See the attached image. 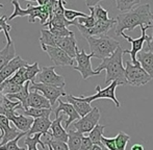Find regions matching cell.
<instances>
[{
  "label": "cell",
  "mask_w": 153,
  "mask_h": 150,
  "mask_svg": "<svg viewBox=\"0 0 153 150\" xmlns=\"http://www.w3.org/2000/svg\"><path fill=\"white\" fill-rule=\"evenodd\" d=\"M6 21H7V17L6 16L0 17V28L2 29V31H3L7 42H12V39L10 37V29H12V26H10Z\"/></svg>",
  "instance_id": "cell-40"
},
{
  "label": "cell",
  "mask_w": 153,
  "mask_h": 150,
  "mask_svg": "<svg viewBox=\"0 0 153 150\" xmlns=\"http://www.w3.org/2000/svg\"><path fill=\"white\" fill-rule=\"evenodd\" d=\"M56 47L61 48L62 51H65V52L71 57V59H74L77 50H78L75 35H72V36H70V37H66V38H57Z\"/></svg>",
  "instance_id": "cell-18"
},
{
  "label": "cell",
  "mask_w": 153,
  "mask_h": 150,
  "mask_svg": "<svg viewBox=\"0 0 153 150\" xmlns=\"http://www.w3.org/2000/svg\"><path fill=\"white\" fill-rule=\"evenodd\" d=\"M33 120L30 117H25L23 115H18V114H15L12 118L10 119V122H12L13 125L17 128L20 132H28L30 129L32 123H33Z\"/></svg>",
  "instance_id": "cell-24"
},
{
  "label": "cell",
  "mask_w": 153,
  "mask_h": 150,
  "mask_svg": "<svg viewBox=\"0 0 153 150\" xmlns=\"http://www.w3.org/2000/svg\"><path fill=\"white\" fill-rule=\"evenodd\" d=\"M152 24L150 4L146 3L143 5H137L130 12L122 13L116 17L115 35L120 37L125 29L131 31L137 26H146L152 28Z\"/></svg>",
  "instance_id": "cell-1"
},
{
  "label": "cell",
  "mask_w": 153,
  "mask_h": 150,
  "mask_svg": "<svg viewBox=\"0 0 153 150\" xmlns=\"http://www.w3.org/2000/svg\"><path fill=\"white\" fill-rule=\"evenodd\" d=\"M20 134L21 132L10 124L7 118L0 115V146L13 141Z\"/></svg>",
  "instance_id": "cell-14"
},
{
  "label": "cell",
  "mask_w": 153,
  "mask_h": 150,
  "mask_svg": "<svg viewBox=\"0 0 153 150\" xmlns=\"http://www.w3.org/2000/svg\"><path fill=\"white\" fill-rule=\"evenodd\" d=\"M29 90H30V91H36L38 93H40L41 95L44 96L49 101L51 106L54 105L55 102L59 99V97H62V96H67V93L64 88L44 85V83L34 82V81H31L30 82Z\"/></svg>",
  "instance_id": "cell-5"
},
{
  "label": "cell",
  "mask_w": 153,
  "mask_h": 150,
  "mask_svg": "<svg viewBox=\"0 0 153 150\" xmlns=\"http://www.w3.org/2000/svg\"><path fill=\"white\" fill-rule=\"evenodd\" d=\"M22 87L23 85L13 83L6 79V80H4L3 82L0 85V94H2V95H4V96L13 95V94L18 93V92L22 89Z\"/></svg>",
  "instance_id": "cell-29"
},
{
  "label": "cell",
  "mask_w": 153,
  "mask_h": 150,
  "mask_svg": "<svg viewBox=\"0 0 153 150\" xmlns=\"http://www.w3.org/2000/svg\"><path fill=\"white\" fill-rule=\"evenodd\" d=\"M57 101H59V106H57L54 111L55 117L56 118L59 117V113H62V112L64 113L65 115L68 116V120L65 122V127H64L65 129H66V128H68L69 126H70V124L72 123V122L77 121L80 117H79V115L76 113V111L74 110V108H73L70 103H68V102H64L61 99H59Z\"/></svg>",
  "instance_id": "cell-17"
},
{
  "label": "cell",
  "mask_w": 153,
  "mask_h": 150,
  "mask_svg": "<svg viewBox=\"0 0 153 150\" xmlns=\"http://www.w3.org/2000/svg\"><path fill=\"white\" fill-rule=\"evenodd\" d=\"M24 136H26V132H21L16 139L5 143L4 145H1V146H0V150H26L25 148H22V147L18 146V143H19V141H20V139L23 138Z\"/></svg>",
  "instance_id": "cell-34"
},
{
  "label": "cell",
  "mask_w": 153,
  "mask_h": 150,
  "mask_svg": "<svg viewBox=\"0 0 153 150\" xmlns=\"http://www.w3.org/2000/svg\"><path fill=\"white\" fill-rule=\"evenodd\" d=\"M48 30L56 38H66V37H70V36L74 35V33L69 30L67 27H62V28H49Z\"/></svg>",
  "instance_id": "cell-41"
},
{
  "label": "cell",
  "mask_w": 153,
  "mask_h": 150,
  "mask_svg": "<svg viewBox=\"0 0 153 150\" xmlns=\"http://www.w3.org/2000/svg\"><path fill=\"white\" fill-rule=\"evenodd\" d=\"M88 15L85 14V13L78 12V10H67L65 8L64 10V17L67 21H70V22H73L75 19L77 18H85Z\"/></svg>",
  "instance_id": "cell-38"
},
{
  "label": "cell",
  "mask_w": 153,
  "mask_h": 150,
  "mask_svg": "<svg viewBox=\"0 0 153 150\" xmlns=\"http://www.w3.org/2000/svg\"><path fill=\"white\" fill-rule=\"evenodd\" d=\"M22 108L20 102L10 101L6 98V96L0 94V115L6 117L8 120L16 114V110Z\"/></svg>",
  "instance_id": "cell-20"
},
{
  "label": "cell",
  "mask_w": 153,
  "mask_h": 150,
  "mask_svg": "<svg viewBox=\"0 0 153 150\" xmlns=\"http://www.w3.org/2000/svg\"><path fill=\"white\" fill-rule=\"evenodd\" d=\"M93 147L92 141L89 139V137H82V140H81L80 144V149L79 150H91Z\"/></svg>",
  "instance_id": "cell-43"
},
{
  "label": "cell",
  "mask_w": 153,
  "mask_h": 150,
  "mask_svg": "<svg viewBox=\"0 0 153 150\" xmlns=\"http://www.w3.org/2000/svg\"><path fill=\"white\" fill-rule=\"evenodd\" d=\"M137 61L146 73L153 78V52L142 49L137 54Z\"/></svg>",
  "instance_id": "cell-22"
},
{
  "label": "cell",
  "mask_w": 153,
  "mask_h": 150,
  "mask_svg": "<svg viewBox=\"0 0 153 150\" xmlns=\"http://www.w3.org/2000/svg\"><path fill=\"white\" fill-rule=\"evenodd\" d=\"M117 8L122 13L130 12L137 5H140V0H117Z\"/></svg>",
  "instance_id": "cell-33"
},
{
  "label": "cell",
  "mask_w": 153,
  "mask_h": 150,
  "mask_svg": "<svg viewBox=\"0 0 153 150\" xmlns=\"http://www.w3.org/2000/svg\"><path fill=\"white\" fill-rule=\"evenodd\" d=\"M64 115H59L57 118H55V120L51 121V126L48 134L49 138L53 139V140L67 143L68 142V132L66 131V129L62 125V121L64 120Z\"/></svg>",
  "instance_id": "cell-16"
},
{
  "label": "cell",
  "mask_w": 153,
  "mask_h": 150,
  "mask_svg": "<svg viewBox=\"0 0 153 150\" xmlns=\"http://www.w3.org/2000/svg\"><path fill=\"white\" fill-rule=\"evenodd\" d=\"M151 14H152V15H153V13H151Z\"/></svg>",
  "instance_id": "cell-50"
},
{
  "label": "cell",
  "mask_w": 153,
  "mask_h": 150,
  "mask_svg": "<svg viewBox=\"0 0 153 150\" xmlns=\"http://www.w3.org/2000/svg\"><path fill=\"white\" fill-rule=\"evenodd\" d=\"M29 85H30V81H26V82L23 85L22 89L16 94H13V95H7L6 98L10 99V101L12 100H16V101L20 102L21 105H22V108L25 106L27 101V98H28L29 95Z\"/></svg>",
  "instance_id": "cell-26"
},
{
  "label": "cell",
  "mask_w": 153,
  "mask_h": 150,
  "mask_svg": "<svg viewBox=\"0 0 153 150\" xmlns=\"http://www.w3.org/2000/svg\"><path fill=\"white\" fill-rule=\"evenodd\" d=\"M44 143L46 146H50L53 150H69L67 143L61 142V141H55L51 138H47Z\"/></svg>",
  "instance_id": "cell-39"
},
{
  "label": "cell",
  "mask_w": 153,
  "mask_h": 150,
  "mask_svg": "<svg viewBox=\"0 0 153 150\" xmlns=\"http://www.w3.org/2000/svg\"><path fill=\"white\" fill-rule=\"evenodd\" d=\"M47 147H48V149H49V150H53L52 148H51V147H50V146H47Z\"/></svg>",
  "instance_id": "cell-48"
},
{
  "label": "cell",
  "mask_w": 153,
  "mask_h": 150,
  "mask_svg": "<svg viewBox=\"0 0 153 150\" xmlns=\"http://www.w3.org/2000/svg\"><path fill=\"white\" fill-rule=\"evenodd\" d=\"M41 137H42L41 134H36L33 136H26V138L24 140V144L27 146L26 150H39L36 148V145L38 144H40L43 147V149L46 148L45 143L41 141Z\"/></svg>",
  "instance_id": "cell-31"
},
{
  "label": "cell",
  "mask_w": 153,
  "mask_h": 150,
  "mask_svg": "<svg viewBox=\"0 0 153 150\" xmlns=\"http://www.w3.org/2000/svg\"><path fill=\"white\" fill-rule=\"evenodd\" d=\"M107 125H99L97 124L94 128L89 132V139L92 141L93 145H97V146L102 147V143H101V138L103 136V130L105 129Z\"/></svg>",
  "instance_id": "cell-28"
},
{
  "label": "cell",
  "mask_w": 153,
  "mask_h": 150,
  "mask_svg": "<svg viewBox=\"0 0 153 150\" xmlns=\"http://www.w3.org/2000/svg\"><path fill=\"white\" fill-rule=\"evenodd\" d=\"M123 54H125V49H123L120 45L111 56L102 59V63L94 70L99 74L102 70L106 71L105 83L118 81L119 85H127L125 78V67L123 66Z\"/></svg>",
  "instance_id": "cell-2"
},
{
  "label": "cell",
  "mask_w": 153,
  "mask_h": 150,
  "mask_svg": "<svg viewBox=\"0 0 153 150\" xmlns=\"http://www.w3.org/2000/svg\"><path fill=\"white\" fill-rule=\"evenodd\" d=\"M114 25H116V19H114V18L108 19L107 21L97 20L96 22H95V25L92 28H85V26L78 24V23H76V21H75V26L78 28L81 36L85 39L89 38V37H101V36H106V33L113 28Z\"/></svg>",
  "instance_id": "cell-6"
},
{
  "label": "cell",
  "mask_w": 153,
  "mask_h": 150,
  "mask_svg": "<svg viewBox=\"0 0 153 150\" xmlns=\"http://www.w3.org/2000/svg\"><path fill=\"white\" fill-rule=\"evenodd\" d=\"M16 56V48L14 42H7L3 49L0 50V70L7 65L14 57Z\"/></svg>",
  "instance_id": "cell-25"
},
{
  "label": "cell",
  "mask_w": 153,
  "mask_h": 150,
  "mask_svg": "<svg viewBox=\"0 0 153 150\" xmlns=\"http://www.w3.org/2000/svg\"><path fill=\"white\" fill-rule=\"evenodd\" d=\"M13 5H14V13L10 15V17H7V20L12 21L13 19L17 18V17H25L28 16L29 19L28 21L30 23H33L36 21V18H40V15L42 13V6L40 5H30V3L28 2V7L26 10L22 8L20 6V3H19L17 0H14L12 1Z\"/></svg>",
  "instance_id": "cell-11"
},
{
  "label": "cell",
  "mask_w": 153,
  "mask_h": 150,
  "mask_svg": "<svg viewBox=\"0 0 153 150\" xmlns=\"http://www.w3.org/2000/svg\"><path fill=\"white\" fill-rule=\"evenodd\" d=\"M93 10H94V16L95 19L97 20H100V21H107L109 18L108 16V12H107L105 8H103L100 4H96V5L93 6Z\"/></svg>",
  "instance_id": "cell-36"
},
{
  "label": "cell",
  "mask_w": 153,
  "mask_h": 150,
  "mask_svg": "<svg viewBox=\"0 0 153 150\" xmlns=\"http://www.w3.org/2000/svg\"><path fill=\"white\" fill-rule=\"evenodd\" d=\"M140 27H141V29H142V36L137 39H132L131 37H129V36L125 35L124 33L121 35L122 37L124 39H126L129 43H131V49L130 50L125 49V53L130 54L131 64H133V65H139V63H137V54L143 49L144 45H145V43H146V39L148 37V35L146 33V30L149 29V27H146V26H140Z\"/></svg>",
  "instance_id": "cell-12"
},
{
  "label": "cell",
  "mask_w": 153,
  "mask_h": 150,
  "mask_svg": "<svg viewBox=\"0 0 153 150\" xmlns=\"http://www.w3.org/2000/svg\"><path fill=\"white\" fill-rule=\"evenodd\" d=\"M83 134H79L74 130H69L68 131V145L69 150H79L80 149L81 140H82Z\"/></svg>",
  "instance_id": "cell-27"
},
{
  "label": "cell",
  "mask_w": 153,
  "mask_h": 150,
  "mask_svg": "<svg viewBox=\"0 0 153 150\" xmlns=\"http://www.w3.org/2000/svg\"><path fill=\"white\" fill-rule=\"evenodd\" d=\"M51 126V121L49 118H36L33 120L29 131L26 136H33L36 134H41L42 136L46 137L49 132Z\"/></svg>",
  "instance_id": "cell-21"
},
{
  "label": "cell",
  "mask_w": 153,
  "mask_h": 150,
  "mask_svg": "<svg viewBox=\"0 0 153 150\" xmlns=\"http://www.w3.org/2000/svg\"><path fill=\"white\" fill-rule=\"evenodd\" d=\"M99 120H100V111L98 108H93L91 112L87 114L85 117L79 118L73 125H74V128L77 132L85 134L91 131L98 124Z\"/></svg>",
  "instance_id": "cell-9"
},
{
  "label": "cell",
  "mask_w": 153,
  "mask_h": 150,
  "mask_svg": "<svg viewBox=\"0 0 153 150\" xmlns=\"http://www.w3.org/2000/svg\"><path fill=\"white\" fill-rule=\"evenodd\" d=\"M0 7H3V4L0 3ZM0 16H1V13H0Z\"/></svg>",
  "instance_id": "cell-47"
},
{
  "label": "cell",
  "mask_w": 153,
  "mask_h": 150,
  "mask_svg": "<svg viewBox=\"0 0 153 150\" xmlns=\"http://www.w3.org/2000/svg\"><path fill=\"white\" fill-rule=\"evenodd\" d=\"M0 31H2V29H1V28H0Z\"/></svg>",
  "instance_id": "cell-49"
},
{
  "label": "cell",
  "mask_w": 153,
  "mask_h": 150,
  "mask_svg": "<svg viewBox=\"0 0 153 150\" xmlns=\"http://www.w3.org/2000/svg\"><path fill=\"white\" fill-rule=\"evenodd\" d=\"M27 65H28L27 61L23 59L20 55L15 56L7 65H5L1 70H0V85H1L4 80L10 78V76H13L15 72L18 71L20 68L26 67Z\"/></svg>",
  "instance_id": "cell-15"
},
{
  "label": "cell",
  "mask_w": 153,
  "mask_h": 150,
  "mask_svg": "<svg viewBox=\"0 0 153 150\" xmlns=\"http://www.w3.org/2000/svg\"><path fill=\"white\" fill-rule=\"evenodd\" d=\"M24 114L27 117H30L32 119L36 118H49L52 108H25Z\"/></svg>",
  "instance_id": "cell-30"
},
{
  "label": "cell",
  "mask_w": 153,
  "mask_h": 150,
  "mask_svg": "<svg viewBox=\"0 0 153 150\" xmlns=\"http://www.w3.org/2000/svg\"><path fill=\"white\" fill-rule=\"evenodd\" d=\"M51 108V105L49 103V101L44 97L43 95H41L40 93H38L36 91H29V95L27 98V101L25 106L23 108V110L25 108Z\"/></svg>",
  "instance_id": "cell-19"
},
{
  "label": "cell",
  "mask_w": 153,
  "mask_h": 150,
  "mask_svg": "<svg viewBox=\"0 0 153 150\" xmlns=\"http://www.w3.org/2000/svg\"><path fill=\"white\" fill-rule=\"evenodd\" d=\"M42 49L49 55L50 59L54 63V67L55 66H59V67L71 66V67H74V59H71L65 51H62L59 47L42 46Z\"/></svg>",
  "instance_id": "cell-13"
},
{
  "label": "cell",
  "mask_w": 153,
  "mask_h": 150,
  "mask_svg": "<svg viewBox=\"0 0 153 150\" xmlns=\"http://www.w3.org/2000/svg\"><path fill=\"white\" fill-rule=\"evenodd\" d=\"M85 40L88 41L93 56L100 59H104L111 56L116 49L120 46L119 41L114 40L108 36L89 37L85 38Z\"/></svg>",
  "instance_id": "cell-3"
},
{
  "label": "cell",
  "mask_w": 153,
  "mask_h": 150,
  "mask_svg": "<svg viewBox=\"0 0 153 150\" xmlns=\"http://www.w3.org/2000/svg\"><path fill=\"white\" fill-rule=\"evenodd\" d=\"M125 78L128 85L133 87H141L151 80V77L149 76L143 68L139 65H133L130 61L126 62L125 67Z\"/></svg>",
  "instance_id": "cell-4"
},
{
  "label": "cell",
  "mask_w": 153,
  "mask_h": 150,
  "mask_svg": "<svg viewBox=\"0 0 153 150\" xmlns=\"http://www.w3.org/2000/svg\"><path fill=\"white\" fill-rule=\"evenodd\" d=\"M38 76V80L40 83L44 85H54V87L64 88L66 82H65V77L62 75H59L55 72V67H43L41 68Z\"/></svg>",
  "instance_id": "cell-10"
},
{
  "label": "cell",
  "mask_w": 153,
  "mask_h": 150,
  "mask_svg": "<svg viewBox=\"0 0 153 150\" xmlns=\"http://www.w3.org/2000/svg\"><path fill=\"white\" fill-rule=\"evenodd\" d=\"M24 71H25V67L20 68L18 71L15 72L13 76H10V78H7V80L13 83H16V85H23L25 82H26L24 79Z\"/></svg>",
  "instance_id": "cell-37"
},
{
  "label": "cell",
  "mask_w": 153,
  "mask_h": 150,
  "mask_svg": "<svg viewBox=\"0 0 153 150\" xmlns=\"http://www.w3.org/2000/svg\"><path fill=\"white\" fill-rule=\"evenodd\" d=\"M130 140V136L127 134H125L124 131H119V134H117V137L115 138L116 142V147L117 150H125L127 146V143Z\"/></svg>",
  "instance_id": "cell-35"
},
{
  "label": "cell",
  "mask_w": 153,
  "mask_h": 150,
  "mask_svg": "<svg viewBox=\"0 0 153 150\" xmlns=\"http://www.w3.org/2000/svg\"><path fill=\"white\" fill-rule=\"evenodd\" d=\"M101 143H102V145H104L108 150H117L115 138H106V137L102 136V138H101Z\"/></svg>",
  "instance_id": "cell-42"
},
{
  "label": "cell",
  "mask_w": 153,
  "mask_h": 150,
  "mask_svg": "<svg viewBox=\"0 0 153 150\" xmlns=\"http://www.w3.org/2000/svg\"><path fill=\"white\" fill-rule=\"evenodd\" d=\"M151 19H152V22H153V15L152 14H151ZM152 29H153V24H152ZM145 44H146V46H145V48H144V50L153 52V33H152V37H149V36L147 37Z\"/></svg>",
  "instance_id": "cell-44"
},
{
  "label": "cell",
  "mask_w": 153,
  "mask_h": 150,
  "mask_svg": "<svg viewBox=\"0 0 153 150\" xmlns=\"http://www.w3.org/2000/svg\"><path fill=\"white\" fill-rule=\"evenodd\" d=\"M119 85V82L118 81H113L111 82L108 85H107L105 89H101L100 85H97L96 87V94L92 96H89V97H85V96H80V99L82 101L87 102V103H91L92 101L94 100H97V99H103V98H107V99H111L114 103L116 104L117 108H120L121 106V103L119 102V100L117 99L116 97V88Z\"/></svg>",
  "instance_id": "cell-8"
},
{
  "label": "cell",
  "mask_w": 153,
  "mask_h": 150,
  "mask_svg": "<svg viewBox=\"0 0 153 150\" xmlns=\"http://www.w3.org/2000/svg\"><path fill=\"white\" fill-rule=\"evenodd\" d=\"M130 150H144V146L141 144H134L132 147H131Z\"/></svg>",
  "instance_id": "cell-45"
},
{
  "label": "cell",
  "mask_w": 153,
  "mask_h": 150,
  "mask_svg": "<svg viewBox=\"0 0 153 150\" xmlns=\"http://www.w3.org/2000/svg\"><path fill=\"white\" fill-rule=\"evenodd\" d=\"M93 56L92 53L88 54L85 51V49H81V50H77L76 55H75V59L77 62V65L73 67V69L78 71L81 74L82 79H88L89 77L92 76H96L99 75V73L95 72L92 68V64H91V59Z\"/></svg>",
  "instance_id": "cell-7"
},
{
  "label": "cell",
  "mask_w": 153,
  "mask_h": 150,
  "mask_svg": "<svg viewBox=\"0 0 153 150\" xmlns=\"http://www.w3.org/2000/svg\"><path fill=\"white\" fill-rule=\"evenodd\" d=\"M41 68L39 66V63L36 62V63L31 64V65H27L25 67V71H24V79L25 81H34V77L39 74Z\"/></svg>",
  "instance_id": "cell-32"
},
{
  "label": "cell",
  "mask_w": 153,
  "mask_h": 150,
  "mask_svg": "<svg viewBox=\"0 0 153 150\" xmlns=\"http://www.w3.org/2000/svg\"><path fill=\"white\" fill-rule=\"evenodd\" d=\"M91 150H103V148H102V147H100V146H97V145H93Z\"/></svg>",
  "instance_id": "cell-46"
},
{
  "label": "cell",
  "mask_w": 153,
  "mask_h": 150,
  "mask_svg": "<svg viewBox=\"0 0 153 150\" xmlns=\"http://www.w3.org/2000/svg\"><path fill=\"white\" fill-rule=\"evenodd\" d=\"M67 100H68V103H70L71 105L74 108V110L76 111V113L79 115V117H85L87 114H89L92 111V106L90 103L82 101L79 97H75L73 95H68L67 94Z\"/></svg>",
  "instance_id": "cell-23"
}]
</instances>
